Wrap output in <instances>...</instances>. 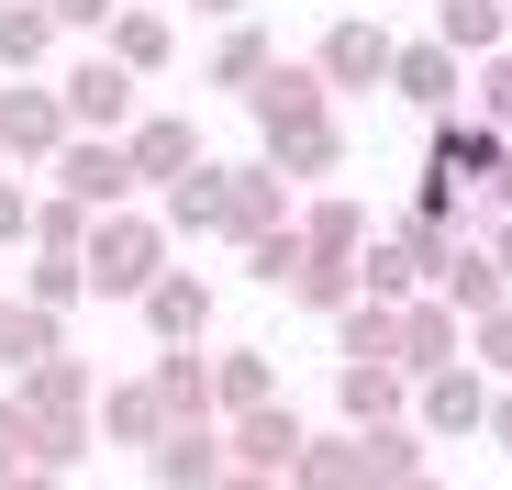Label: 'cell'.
<instances>
[{
	"label": "cell",
	"mask_w": 512,
	"mask_h": 490,
	"mask_svg": "<svg viewBox=\"0 0 512 490\" xmlns=\"http://www.w3.org/2000/svg\"><path fill=\"white\" fill-rule=\"evenodd\" d=\"M78 268H90V301H145V290L167 279V212H134V201L101 212Z\"/></svg>",
	"instance_id": "obj_1"
},
{
	"label": "cell",
	"mask_w": 512,
	"mask_h": 490,
	"mask_svg": "<svg viewBox=\"0 0 512 490\" xmlns=\"http://www.w3.org/2000/svg\"><path fill=\"white\" fill-rule=\"evenodd\" d=\"M78 145L56 78H0V168H56V156Z\"/></svg>",
	"instance_id": "obj_2"
},
{
	"label": "cell",
	"mask_w": 512,
	"mask_h": 490,
	"mask_svg": "<svg viewBox=\"0 0 512 490\" xmlns=\"http://www.w3.org/2000/svg\"><path fill=\"white\" fill-rule=\"evenodd\" d=\"M134 90H145V78L123 67V56H78L67 78H56V101H67V123L78 134H134L145 112H134Z\"/></svg>",
	"instance_id": "obj_3"
},
{
	"label": "cell",
	"mask_w": 512,
	"mask_h": 490,
	"mask_svg": "<svg viewBox=\"0 0 512 490\" xmlns=\"http://www.w3.org/2000/svg\"><path fill=\"white\" fill-rule=\"evenodd\" d=\"M45 179H56V201H78V212H123V201L145 190V179H134V156H123V134H78Z\"/></svg>",
	"instance_id": "obj_4"
},
{
	"label": "cell",
	"mask_w": 512,
	"mask_h": 490,
	"mask_svg": "<svg viewBox=\"0 0 512 490\" xmlns=\"http://www.w3.org/2000/svg\"><path fill=\"white\" fill-rule=\"evenodd\" d=\"M256 145H279V134H312V123H334V90H323V67L312 56H279L268 78H256Z\"/></svg>",
	"instance_id": "obj_5"
},
{
	"label": "cell",
	"mask_w": 512,
	"mask_h": 490,
	"mask_svg": "<svg viewBox=\"0 0 512 490\" xmlns=\"http://www.w3.org/2000/svg\"><path fill=\"white\" fill-rule=\"evenodd\" d=\"M312 67H323V90H390V67H401V34H379L368 12H346V23H323Z\"/></svg>",
	"instance_id": "obj_6"
},
{
	"label": "cell",
	"mask_w": 512,
	"mask_h": 490,
	"mask_svg": "<svg viewBox=\"0 0 512 490\" xmlns=\"http://www.w3.org/2000/svg\"><path fill=\"white\" fill-rule=\"evenodd\" d=\"M490 401H501V379L479 357H457V368H435V379L412 390V424L423 435H490Z\"/></svg>",
	"instance_id": "obj_7"
},
{
	"label": "cell",
	"mask_w": 512,
	"mask_h": 490,
	"mask_svg": "<svg viewBox=\"0 0 512 490\" xmlns=\"http://www.w3.org/2000/svg\"><path fill=\"white\" fill-rule=\"evenodd\" d=\"M512 134H490L479 112H435V134H423V179H457V190H490L501 179Z\"/></svg>",
	"instance_id": "obj_8"
},
{
	"label": "cell",
	"mask_w": 512,
	"mask_h": 490,
	"mask_svg": "<svg viewBox=\"0 0 512 490\" xmlns=\"http://www.w3.org/2000/svg\"><path fill=\"white\" fill-rule=\"evenodd\" d=\"M390 101H412V112H468V56H457L446 34H412L401 67H390Z\"/></svg>",
	"instance_id": "obj_9"
},
{
	"label": "cell",
	"mask_w": 512,
	"mask_h": 490,
	"mask_svg": "<svg viewBox=\"0 0 512 490\" xmlns=\"http://www.w3.org/2000/svg\"><path fill=\"white\" fill-rule=\"evenodd\" d=\"M290 223H301V190L268 168V156H245V168H234V223H223V245H245V257H256V245L290 234Z\"/></svg>",
	"instance_id": "obj_10"
},
{
	"label": "cell",
	"mask_w": 512,
	"mask_h": 490,
	"mask_svg": "<svg viewBox=\"0 0 512 490\" xmlns=\"http://www.w3.org/2000/svg\"><path fill=\"white\" fill-rule=\"evenodd\" d=\"M123 156H134V179H145V190H179L190 168H212V156H201V123H190V112H145V123L123 134Z\"/></svg>",
	"instance_id": "obj_11"
},
{
	"label": "cell",
	"mask_w": 512,
	"mask_h": 490,
	"mask_svg": "<svg viewBox=\"0 0 512 490\" xmlns=\"http://www.w3.org/2000/svg\"><path fill=\"white\" fill-rule=\"evenodd\" d=\"M145 479H167V490H223V479H234V435H223V424H167V446L145 457Z\"/></svg>",
	"instance_id": "obj_12"
},
{
	"label": "cell",
	"mask_w": 512,
	"mask_h": 490,
	"mask_svg": "<svg viewBox=\"0 0 512 490\" xmlns=\"http://www.w3.org/2000/svg\"><path fill=\"white\" fill-rule=\"evenodd\" d=\"M435 301H446V312H468V323H490V312L512 301V268L490 257V234H479V245H468V234L446 245V268H435Z\"/></svg>",
	"instance_id": "obj_13"
},
{
	"label": "cell",
	"mask_w": 512,
	"mask_h": 490,
	"mask_svg": "<svg viewBox=\"0 0 512 490\" xmlns=\"http://www.w3.org/2000/svg\"><path fill=\"white\" fill-rule=\"evenodd\" d=\"M156 401H167V424H223V379H212V346H156Z\"/></svg>",
	"instance_id": "obj_14"
},
{
	"label": "cell",
	"mask_w": 512,
	"mask_h": 490,
	"mask_svg": "<svg viewBox=\"0 0 512 490\" xmlns=\"http://www.w3.org/2000/svg\"><path fill=\"white\" fill-rule=\"evenodd\" d=\"M223 435H234V468H256V479H290L301 446H312V424L290 413V401H268V413H234Z\"/></svg>",
	"instance_id": "obj_15"
},
{
	"label": "cell",
	"mask_w": 512,
	"mask_h": 490,
	"mask_svg": "<svg viewBox=\"0 0 512 490\" xmlns=\"http://www.w3.org/2000/svg\"><path fill=\"white\" fill-rule=\"evenodd\" d=\"M412 368H334V413H346V435H368V424H412Z\"/></svg>",
	"instance_id": "obj_16"
},
{
	"label": "cell",
	"mask_w": 512,
	"mask_h": 490,
	"mask_svg": "<svg viewBox=\"0 0 512 490\" xmlns=\"http://www.w3.org/2000/svg\"><path fill=\"white\" fill-rule=\"evenodd\" d=\"M457 357H468V312H446L435 290L401 301V368H412V379H435V368H457Z\"/></svg>",
	"instance_id": "obj_17"
},
{
	"label": "cell",
	"mask_w": 512,
	"mask_h": 490,
	"mask_svg": "<svg viewBox=\"0 0 512 490\" xmlns=\"http://www.w3.org/2000/svg\"><path fill=\"white\" fill-rule=\"evenodd\" d=\"M134 312H145V335H156V346H201V335H212V279L167 268V279H156Z\"/></svg>",
	"instance_id": "obj_18"
},
{
	"label": "cell",
	"mask_w": 512,
	"mask_h": 490,
	"mask_svg": "<svg viewBox=\"0 0 512 490\" xmlns=\"http://www.w3.org/2000/svg\"><path fill=\"white\" fill-rule=\"evenodd\" d=\"M101 446H134V457L167 446V401H156V379H112V390H101Z\"/></svg>",
	"instance_id": "obj_19"
},
{
	"label": "cell",
	"mask_w": 512,
	"mask_h": 490,
	"mask_svg": "<svg viewBox=\"0 0 512 490\" xmlns=\"http://www.w3.org/2000/svg\"><path fill=\"white\" fill-rule=\"evenodd\" d=\"M45 357H67V312H34V301H0V368L34 379Z\"/></svg>",
	"instance_id": "obj_20"
},
{
	"label": "cell",
	"mask_w": 512,
	"mask_h": 490,
	"mask_svg": "<svg viewBox=\"0 0 512 490\" xmlns=\"http://www.w3.org/2000/svg\"><path fill=\"white\" fill-rule=\"evenodd\" d=\"M357 301H423V257H412V223H390L368 257H357Z\"/></svg>",
	"instance_id": "obj_21"
},
{
	"label": "cell",
	"mask_w": 512,
	"mask_h": 490,
	"mask_svg": "<svg viewBox=\"0 0 512 490\" xmlns=\"http://www.w3.org/2000/svg\"><path fill=\"white\" fill-rule=\"evenodd\" d=\"M290 190H323L334 168H346V123H312V134H279V145H256Z\"/></svg>",
	"instance_id": "obj_22"
},
{
	"label": "cell",
	"mask_w": 512,
	"mask_h": 490,
	"mask_svg": "<svg viewBox=\"0 0 512 490\" xmlns=\"http://www.w3.org/2000/svg\"><path fill=\"white\" fill-rule=\"evenodd\" d=\"M301 245H312V257H368L379 234H368V212H357L346 190H312V201H301Z\"/></svg>",
	"instance_id": "obj_23"
},
{
	"label": "cell",
	"mask_w": 512,
	"mask_h": 490,
	"mask_svg": "<svg viewBox=\"0 0 512 490\" xmlns=\"http://www.w3.org/2000/svg\"><path fill=\"white\" fill-rule=\"evenodd\" d=\"M212 379H223V424L279 401V357H268V346H212Z\"/></svg>",
	"instance_id": "obj_24"
},
{
	"label": "cell",
	"mask_w": 512,
	"mask_h": 490,
	"mask_svg": "<svg viewBox=\"0 0 512 490\" xmlns=\"http://www.w3.org/2000/svg\"><path fill=\"white\" fill-rule=\"evenodd\" d=\"M435 34L479 67V56H501V45H512V0H435Z\"/></svg>",
	"instance_id": "obj_25"
},
{
	"label": "cell",
	"mask_w": 512,
	"mask_h": 490,
	"mask_svg": "<svg viewBox=\"0 0 512 490\" xmlns=\"http://www.w3.org/2000/svg\"><path fill=\"white\" fill-rule=\"evenodd\" d=\"M234 223V168H190L167 190V234H223Z\"/></svg>",
	"instance_id": "obj_26"
},
{
	"label": "cell",
	"mask_w": 512,
	"mask_h": 490,
	"mask_svg": "<svg viewBox=\"0 0 512 490\" xmlns=\"http://www.w3.org/2000/svg\"><path fill=\"white\" fill-rule=\"evenodd\" d=\"M45 56H56V12L45 0H12L0 12V78H45Z\"/></svg>",
	"instance_id": "obj_27"
},
{
	"label": "cell",
	"mask_w": 512,
	"mask_h": 490,
	"mask_svg": "<svg viewBox=\"0 0 512 490\" xmlns=\"http://www.w3.org/2000/svg\"><path fill=\"white\" fill-rule=\"evenodd\" d=\"M279 67V45L256 34V23H223L212 34V90H234V101H256V78Z\"/></svg>",
	"instance_id": "obj_28"
},
{
	"label": "cell",
	"mask_w": 512,
	"mask_h": 490,
	"mask_svg": "<svg viewBox=\"0 0 512 490\" xmlns=\"http://www.w3.org/2000/svg\"><path fill=\"white\" fill-rule=\"evenodd\" d=\"M357 457H368V490H401V479H423V424H368Z\"/></svg>",
	"instance_id": "obj_29"
},
{
	"label": "cell",
	"mask_w": 512,
	"mask_h": 490,
	"mask_svg": "<svg viewBox=\"0 0 512 490\" xmlns=\"http://www.w3.org/2000/svg\"><path fill=\"white\" fill-rule=\"evenodd\" d=\"M346 368H401V301H357L346 312Z\"/></svg>",
	"instance_id": "obj_30"
},
{
	"label": "cell",
	"mask_w": 512,
	"mask_h": 490,
	"mask_svg": "<svg viewBox=\"0 0 512 490\" xmlns=\"http://www.w3.org/2000/svg\"><path fill=\"white\" fill-rule=\"evenodd\" d=\"M290 490H368L357 435H312V446H301V468H290Z\"/></svg>",
	"instance_id": "obj_31"
},
{
	"label": "cell",
	"mask_w": 512,
	"mask_h": 490,
	"mask_svg": "<svg viewBox=\"0 0 512 490\" xmlns=\"http://www.w3.org/2000/svg\"><path fill=\"white\" fill-rule=\"evenodd\" d=\"M101 56H123L134 78H156L167 67V12H134V0H123V23L101 34Z\"/></svg>",
	"instance_id": "obj_32"
},
{
	"label": "cell",
	"mask_w": 512,
	"mask_h": 490,
	"mask_svg": "<svg viewBox=\"0 0 512 490\" xmlns=\"http://www.w3.org/2000/svg\"><path fill=\"white\" fill-rule=\"evenodd\" d=\"M290 301H301V312H334V323H346V312H357V257H312V268L290 279Z\"/></svg>",
	"instance_id": "obj_33"
},
{
	"label": "cell",
	"mask_w": 512,
	"mask_h": 490,
	"mask_svg": "<svg viewBox=\"0 0 512 490\" xmlns=\"http://www.w3.org/2000/svg\"><path fill=\"white\" fill-rule=\"evenodd\" d=\"M12 301L67 312V301H90V268H78V257H23V290H12Z\"/></svg>",
	"instance_id": "obj_34"
},
{
	"label": "cell",
	"mask_w": 512,
	"mask_h": 490,
	"mask_svg": "<svg viewBox=\"0 0 512 490\" xmlns=\"http://www.w3.org/2000/svg\"><path fill=\"white\" fill-rule=\"evenodd\" d=\"M23 468H45V424L23 413V390H0V479H23Z\"/></svg>",
	"instance_id": "obj_35"
},
{
	"label": "cell",
	"mask_w": 512,
	"mask_h": 490,
	"mask_svg": "<svg viewBox=\"0 0 512 490\" xmlns=\"http://www.w3.org/2000/svg\"><path fill=\"white\" fill-rule=\"evenodd\" d=\"M90 223H101V212H78V201L45 190V212H34V257H90Z\"/></svg>",
	"instance_id": "obj_36"
},
{
	"label": "cell",
	"mask_w": 512,
	"mask_h": 490,
	"mask_svg": "<svg viewBox=\"0 0 512 490\" xmlns=\"http://www.w3.org/2000/svg\"><path fill=\"white\" fill-rule=\"evenodd\" d=\"M468 112H479V123H490V134H512V45H501V56H479V67H468Z\"/></svg>",
	"instance_id": "obj_37"
},
{
	"label": "cell",
	"mask_w": 512,
	"mask_h": 490,
	"mask_svg": "<svg viewBox=\"0 0 512 490\" xmlns=\"http://www.w3.org/2000/svg\"><path fill=\"white\" fill-rule=\"evenodd\" d=\"M468 357H479L490 379H512V301H501L490 323H468Z\"/></svg>",
	"instance_id": "obj_38"
},
{
	"label": "cell",
	"mask_w": 512,
	"mask_h": 490,
	"mask_svg": "<svg viewBox=\"0 0 512 490\" xmlns=\"http://www.w3.org/2000/svg\"><path fill=\"white\" fill-rule=\"evenodd\" d=\"M34 212H45V201H34L12 168H0V245H34Z\"/></svg>",
	"instance_id": "obj_39"
},
{
	"label": "cell",
	"mask_w": 512,
	"mask_h": 490,
	"mask_svg": "<svg viewBox=\"0 0 512 490\" xmlns=\"http://www.w3.org/2000/svg\"><path fill=\"white\" fill-rule=\"evenodd\" d=\"M45 12H56V34H112L123 0H45Z\"/></svg>",
	"instance_id": "obj_40"
},
{
	"label": "cell",
	"mask_w": 512,
	"mask_h": 490,
	"mask_svg": "<svg viewBox=\"0 0 512 490\" xmlns=\"http://www.w3.org/2000/svg\"><path fill=\"white\" fill-rule=\"evenodd\" d=\"M490 446L512 457V379H501V401H490Z\"/></svg>",
	"instance_id": "obj_41"
},
{
	"label": "cell",
	"mask_w": 512,
	"mask_h": 490,
	"mask_svg": "<svg viewBox=\"0 0 512 490\" xmlns=\"http://www.w3.org/2000/svg\"><path fill=\"white\" fill-rule=\"evenodd\" d=\"M0 490H67V468H23V479H0Z\"/></svg>",
	"instance_id": "obj_42"
},
{
	"label": "cell",
	"mask_w": 512,
	"mask_h": 490,
	"mask_svg": "<svg viewBox=\"0 0 512 490\" xmlns=\"http://www.w3.org/2000/svg\"><path fill=\"white\" fill-rule=\"evenodd\" d=\"M190 12H212V23H245V12H256V0H190Z\"/></svg>",
	"instance_id": "obj_43"
},
{
	"label": "cell",
	"mask_w": 512,
	"mask_h": 490,
	"mask_svg": "<svg viewBox=\"0 0 512 490\" xmlns=\"http://www.w3.org/2000/svg\"><path fill=\"white\" fill-rule=\"evenodd\" d=\"M490 257H501V268H512V212H490Z\"/></svg>",
	"instance_id": "obj_44"
},
{
	"label": "cell",
	"mask_w": 512,
	"mask_h": 490,
	"mask_svg": "<svg viewBox=\"0 0 512 490\" xmlns=\"http://www.w3.org/2000/svg\"><path fill=\"white\" fill-rule=\"evenodd\" d=\"M490 212H512V156H501V179H490Z\"/></svg>",
	"instance_id": "obj_45"
},
{
	"label": "cell",
	"mask_w": 512,
	"mask_h": 490,
	"mask_svg": "<svg viewBox=\"0 0 512 490\" xmlns=\"http://www.w3.org/2000/svg\"><path fill=\"white\" fill-rule=\"evenodd\" d=\"M223 490H290V479H256V468H234V479H223Z\"/></svg>",
	"instance_id": "obj_46"
},
{
	"label": "cell",
	"mask_w": 512,
	"mask_h": 490,
	"mask_svg": "<svg viewBox=\"0 0 512 490\" xmlns=\"http://www.w3.org/2000/svg\"><path fill=\"white\" fill-rule=\"evenodd\" d=\"M401 490H446V479H435V468H423V479H401Z\"/></svg>",
	"instance_id": "obj_47"
},
{
	"label": "cell",
	"mask_w": 512,
	"mask_h": 490,
	"mask_svg": "<svg viewBox=\"0 0 512 490\" xmlns=\"http://www.w3.org/2000/svg\"><path fill=\"white\" fill-rule=\"evenodd\" d=\"M145 490H167V479H145Z\"/></svg>",
	"instance_id": "obj_48"
},
{
	"label": "cell",
	"mask_w": 512,
	"mask_h": 490,
	"mask_svg": "<svg viewBox=\"0 0 512 490\" xmlns=\"http://www.w3.org/2000/svg\"><path fill=\"white\" fill-rule=\"evenodd\" d=\"M0 12H12V0H0Z\"/></svg>",
	"instance_id": "obj_49"
},
{
	"label": "cell",
	"mask_w": 512,
	"mask_h": 490,
	"mask_svg": "<svg viewBox=\"0 0 512 490\" xmlns=\"http://www.w3.org/2000/svg\"><path fill=\"white\" fill-rule=\"evenodd\" d=\"M0 301H12V290H0Z\"/></svg>",
	"instance_id": "obj_50"
}]
</instances>
